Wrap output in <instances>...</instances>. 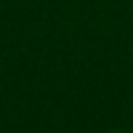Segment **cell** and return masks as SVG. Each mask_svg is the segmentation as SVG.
<instances>
[{
    "label": "cell",
    "mask_w": 133,
    "mask_h": 133,
    "mask_svg": "<svg viewBox=\"0 0 133 133\" xmlns=\"http://www.w3.org/2000/svg\"><path fill=\"white\" fill-rule=\"evenodd\" d=\"M114 133H121V131H114Z\"/></svg>",
    "instance_id": "1"
}]
</instances>
